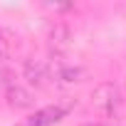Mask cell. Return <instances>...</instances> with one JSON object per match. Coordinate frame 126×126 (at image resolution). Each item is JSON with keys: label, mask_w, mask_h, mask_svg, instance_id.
Instances as JSON below:
<instances>
[{"label": "cell", "mask_w": 126, "mask_h": 126, "mask_svg": "<svg viewBox=\"0 0 126 126\" xmlns=\"http://www.w3.org/2000/svg\"><path fill=\"white\" fill-rule=\"evenodd\" d=\"M92 101H94V106H96L104 116H116L124 99H121V89H119L114 82H101V84L94 89Z\"/></svg>", "instance_id": "1"}, {"label": "cell", "mask_w": 126, "mask_h": 126, "mask_svg": "<svg viewBox=\"0 0 126 126\" xmlns=\"http://www.w3.org/2000/svg\"><path fill=\"white\" fill-rule=\"evenodd\" d=\"M87 72L77 64H64V62H54V64H49V79H54L59 87H72V84H79L84 82Z\"/></svg>", "instance_id": "2"}, {"label": "cell", "mask_w": 126, "mask_h": 126, "mask_svg": "<svg viewBox=\"0 0 126 126\" xmlns=\"http://www.w3.org/2000/svg\"><path fill=\"white\" fill-rule=\"evenodd\" d=\"M47 45H49V52L54 57H62V54L69 49V45H72V30H69V25L67 22H54L49 27Z\"/></svg>", "instance_id": "3"}, {"label": "cell", "mask_w": 126, "mask_h": 126, "mask_svg": "<svg viewBox=\"0 0 126 126\" xmlns=\"http://www.w3.org/2000/svg\"><path fill=\"white\" fill-rule=\"evenodd\" d=\"M5 99H8V106L15 109V111H27V109L35 106L32 92L27 87H22V84H15V82H10L5 87Z\"/></svg>", "instance_id": "4"}, {"label": "cell", "mask_w": 126, "mask_h": 126, "mask_svg": "<svg viewBox=\"0 0 126 126\" xmlns=\"http://www.w3.org/2000/svg\"><path fill=\"white\" fill-rule=\"evenodd\" d=\"M22 77L30 87H45L47 79H49V64L42 59H25V64H22Z\"/></svg>", "instance_id": "5"}, {"label": "cell", "mask_w": 126, "mask_h": 126, "mask_svg": "<svg viewBox=\"0 0 126 126\" xmlns=\"http://www.w3.org/2000/svg\"><path fill=\"white\" fill-rule=\"evenodd\" d=\"M64 114H67V109H62V106H49V109L37 111L35 116H30L27 121H22V124H17V126H52V124H57Z\"/></svg>", "instance_id": "6"}, {"label": "cell", "mask_w": 126, "mask_h": 126, "mask_svg": "<svg viewBox=\"0 0 126 126\" xmlns=\"http://www.w3.org/2000/svg\"><path fill=\"white\" fill-rule=\"evenodd\" d=\"M10 45H13V35H10L8 30H0V67H8Z\"/></svg>", "instance_id": "7"}, {"label": "cell", "mask_w": 126, "mask_h": 126, "mask_svg": "<svg viewBox=\"0 0 126 126\" xmlns=\"http://www.w3.org/2000/svg\"><path fill=\"white\" fill-rule=\"evenodd\" d=\"M84 126H96V124H84Z\"/></svg>", "instance_id": "8"}]
</instances>
